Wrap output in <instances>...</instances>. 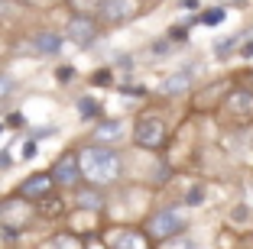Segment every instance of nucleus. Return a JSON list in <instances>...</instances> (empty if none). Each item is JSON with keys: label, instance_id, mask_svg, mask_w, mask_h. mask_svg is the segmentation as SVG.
I'll return each instance as SVG.
<instances>
[{"label": "nucleus", "instance_id": "obj_1", "mask_svg": "<svg viewBox=\"0 0 253 249\" xmlns=\"http://www.w3.org/2000/svg\"><path fill=\"white\" fill-rule=\"evenodd\" d=\"M82 155V178L91 188H114L124 178V155L114 146H94L88 142L84 149H78Z\"/></svg>", "mask_w": 253, "mask_h": 249}, {"label": "nucleus", "instance_id": "obj_2", "mask_svg": "<svg viewBox=\"0 0 253 249\" xmlns=\"http://www.w3.org/2000/svg\"><path fill=\"white\" fill-rule=\"evenodd\" d=\"M140 227L146 230V236L153 240V246H163V243L188 233L192 217L185 213V207H159V211H149L146 217H143Z\"/></svg>", "mask_w": 253, "mask_h": 249}, {"label": "nucleus", "instance_id": "obj_3", "mask_svg": "<svg viewBox=\"0 0 253 249\" xmlns=\"http://www.w3.org/2000/svg\"><path fill=\"white\" fill-rule=\"evenodd\" d=\"M130 140H133L140 149H146V152H163V149L169 146V140H172V130L159 113H140V117L133 120Z\"/></svg>", "mask_w": 253, "mask_h": 249}, {"label": "nucleus", "instance_id": "obj_4", "mask_svg": "<svg viewBox=\"0 0 253 249\" xmlns=\"http://www.w3.org/2000/svg\"><path fill=\"white\" fill-rule=\"evenodd\" d=\"M217 113H221L231 126H250L253 123V88H247V84L231 88L227 94H224Z\"/></svg>", "mask_w": 253, "mask_h": 249}, {"label": "nucleus", "instance_id": "obj_5", "mask_svg": "<svg viewBox=\"0 0 253 249\" xmlns=\"http://www.w3.org/2000/svg\"><path fill=\"white\" fill-rule=\"evenodd\" d=\"M101 243L104 249H153V240L136 223H111L101 233Z\"/></svg>", "mask_w": 253, "mask_h": 249}, {"label": "nucleus", "instance_id": "obj_6", "mask_svg": "<svg viewBox=\"0 0 253 249\" xmlns=\"http://www.w3.org/2000/svg\"><path fill=\"white\" fill-rule=\"evenodd\" d=\"M33 217H36V204L20 198V194H13L0 204V230H7V233H20Z\"/></svg>", "mask_w": 253, "mask_h": 249}, {"label": "nucleus", "instance_id": "obj_7", "mask_svg": "<svg viewBox=\"0 0 253 249\" xmlns=\"http://www.w3.org/2000/svg\"><path fill=\"white\" fill-rule=\"evenodd\" d=\"M49 172H52V178H55L59 188H65V191L78 188V184L84 181V178H82V155H78V149H65V152L52 162V169H49Z\"/></svg>", "mask_w": 253, "mask_h": 249}, {"label": "nucleus", "instance_id": "obj_8", "mask_svg": "<svg viewBox=\"0 0 253 249\" xmlns=\"http://www.w3.org/2000/svg\"><path fill=\"white\" fill-rule=\"evenodd\" d=\"M62 36L78 49H91L97 42V36H101V20L97 16H68Z\"/></svg>", "mask_w": 253, "mask_h": 249}, {"label": "nucleus", "instance_id": "obj_9", "mask_svg": "<svg viewBox=\"0 0 253 249\" xmlns=\"http://www.w3.org/2000/svg\"><path fill=\"white\" fill-rule=\"evenodd\" d=\"M16 194L26 198V201H33V204H39V201L59 194V184H55L52 172H33V175H26L20 184H16Z\"/></svg>", "mask_w": 253, "mask_h": 249}, {"label": "nucleus", "instance_id": "obj_10", "mask_svg": "<svg viewBox=\"0 0 253 249\" xmlns=\"http://www.w3.org/2000/svg\"><path fill=\"white\" fill-rule=\"evenodd\" d=\"M126 133H133V126L126 123V120H120V117H101V120H97V126L91 130V140H94V146H117V142L126 140Z\"/></svg>", "mask_w": 253, "mask_h": 249}, {"label": "nucleus", "instance_id": "obj_11", "mask_svg": "<svg viewBox=\"0 0 253 249\" xmlns=\"http://www.w3.org/2000/svg\"><path fill=\"white\" fill-rule=\"evenodd\" d=\"M140 16V0H104V7L97 13V20L104 26H124V23Z\"/></svg>", "mask_w": 253, "mask_h": 249}, {"label": "nucleus", "instance_id": "obj_12", "mask_svg": "<svg viewBox=\"0 0 253 249\" xmlns=\"http://www.w3.org/2000/svg\"><path fill=\"white\" fill-rule=\"evenodd\" d=\"M192 88H195V74L188 71V68H179V71L166 74V78L159 81V94L163 97H185Z\"/></svg>", "mask_w": 253, "mask_h": 249}, {"label": "nucleus", "instance_id": "obj_13", "mask_svg": "<svg viewBox=\"0 0 253 249\" xmlns=\"http://www.w3.org/2000/svg\"><path fill=\"white\" fill-rule=\"evenodd\" d=\"M62 45H65V36H59V33H52V30L33 36V52H36V55H59Z\"/></svg>", "mask_w": 253, "mask_h": 249}, {"label": "nucleus", "instance_id": "obj_14", "mask_svg": "<svg viewBox=\"0 0 253 249\" xmlns=\"http://www.w3.org/2000/svg\"><path fill=\"white\" fill-rule=\"evenodd\" d=\"M75 204L82 207L84 213H94V211H104L107 207V198L97 188H78L75 191Z\"/></svg>", "mask_w": 253, "mask_h": 249}, {"label": "nucleus", "instance_id": "obj_15", "mask_svg": "<svg viewBox=\"0 0 253 249\" xmlns=\"http://www.w3.org/2000/svg\"><path fill=\"white\" fill-rule=\"evenodd\" d=\"M227 223L234 230H250L253 227V207L250 204H234L231 213H227Z\"/></svg>", "mask_w": 253, "mask_h": 249}, {"label": "nucleus", "instance_id": "obj_16", "mask_svg": "<svg viewBox=\"0 0 253 249\" xmlns=\"http://www.w3.org/2000/svg\"><path fill=\"white\" fill-rule=\"evenodd\" d=\"M72 16H97L101 7H104V0H65Z\"/></svg>", "mask_w": 253, "mask_h": 249}, {"label": "nucleus", "instance_id": "obj_17", "mask_svg": "<svg viewBox=\"0 0 253 249\" xmlns=\"http://www.w3.org/2000/svg\"><path fill=\"white\" fill-rule=\"evenodd\" d=\"M49 249H88V246H84V240L78 233H68L65 230V233H55L49 240Z\"/></svg>", "mask_w": 253, "mask_h": 249}, {"label": "nucleus", "instance_id": "obj_18", "mask_svg": "<svg viewBox=\"0 0 253 249\" xmlns=\"http://www.w3.org/2000/svg\"><path fill=\"white\" fill-rule=\"evenodd\" d=\"M205 201H208V191H205L201 181H195L192 188L182 194V207H198V204H205Z\"/></svg>", "mask_w": 253, "mask_h": 249}, {"label": "nucleus", "instance_id": "obj_19", "mask_svg": "<svg viewBox=\"0 0 253 249\" xmlns=\"http://www.w3.org/2000/svg\"><path fill=\"white\" fill-rule=\"evenodd\" d=\"M78 113H82V120H101V104L94 97H82L78 101Z\"/></svg>", "mask_w": 253, "mask_h": 249}, {"label": "nucleus", "instance_id": "obj_20", "mask_svg": "<svg viewBox=\"0 0 253 249\" xmlns=\"http://www.w3.org/2000/svg\"><path fill=\"white\" fill-rule=\"evenodd\" d=\"M159 249H205L195 236H188V233H182V236H175V240H169V243H163Z\"/></svg>", "mask_w": 253, "mask_h": 249}, {"label": "nucleus", "instance_id": "obj_21", "mask_svg": "<svg viewBox=\"0 0 253 249\" xmlns=\"http://www.w3.org/2000/svg\"><path fill=\"white\" fill-rule=\"evenodd\" d=\"M13 91H16V81H13V74H7L3 68H0V104L7 101V97H13Z\"/></svg>", "mask_w": 253, "mask_h": 249}, {"label": "nucleus", "instance_id": "obj_22", "mask_svg": "<svg viewBox=\"0 0 253 249\" xmlns=\"http://www.w3.org/2000/svg\"><path fill=\"white\" fill-rule=\"evenodd\" d=\"M221 20H224V10H221V7L208 10V13L201 16V23H208V26H214V23H221Z\"/></svg>", "mask_w": 253, "mask_h": 249}, {"label": "nucleus", "instance_id": "obj_23", "mask_svg": "<svg viewBox=\"0 0 253 249\" xmlns=\"http://www.w3.org/2000/svg\"><path fill=\"white\" fill-rule=\"evenodd\" d=\"M13 165V155L10 152H0V169H10Z\"/></svg>", "mask_w": 253, "mask_h": 249}, {"label": "nucleus", "instance_id": "obj_24", "mask_svg": "<svg viewBox=\"0 0 253 249\" xmlns=\"http://www.w3.org/2000/svg\"><path fill=\"white\" fill-rule=\"evenodd\" d=\"M23 155H26V159H33V155H36V142H26V149H23Z\"/></svg>", "mask_w": 253, "mask_h": 249}, {"label": "nucleus", "instance_id": "obj_25", "mask_svg": "<svg viewBox=\"0 0 253 249\" xmlns=\"http://www.w3.org/2000/svg\"><path fill=\"white\" fill-rule=\"evenodd\" d=\"M7 10H10V0H0V16L7 13Z\"/></svg>", "mask_w": 253, "mask_h": 249}, {"label": "nucleus", "instance_id": "obj_26", "mask_svg": "<svg viewBox=\"0 0 253 249\" xmlns=\"http://www.w3.org/2000/svg\"><path fill=\"white\" fill-rule=\"evenodd\" d=\"M247 88H253V68L247 71Z\"/></svg>", "mask_w": 253, "mask_h": 249}]
</instances>
